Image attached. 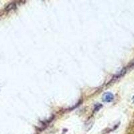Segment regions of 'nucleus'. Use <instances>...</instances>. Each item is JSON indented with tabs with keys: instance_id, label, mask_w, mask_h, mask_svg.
Returning <instances> with one entry per match:
<instances>
[{
	"instance_id": "1",
	"label": "nucleus",
	"mask_w": 134,
	"mask_h": 134,
	"mask_svg": "<svg viewBox=\"0 0 134 134\" xmlns=\"http://www.w3.org/2000/svg\"><path fill=\"white\" fill-rule=\"evenodd\" d=\"M113 99H114V96L111 93H105L103 97V100L105 102H111L113 100Z\"/></svg>"
},
{
	"instance_id": "2",
	"label": "nucleus",
	"mask_w": 134,
	"mask_h": 134,
	"mask_svg": "<svg viewBox=\"0 0 134 134\" xmlns=\"http://www.w3.org/2000/svg\"><path fill=\"white\" fill-rule=\"evenodd\" d=\"M125 72H126V69H123V70H122L121 71L119 72V73L117 74V75H116L115 76H113L112 81H115V80L118 79H119V78H120L121 76H123V75H125Z\"/></svg>"
},
{
	"instance_id": "3",
	"label": "nucleus",
	"mask_w": 134,
	"mask_h": 134,
	"mask_svg": "<svg viewBox=\"0 0 134 134\" xmlns=\"http://www.w3.org/2000/svg\"><path fill=\"white\" fill-rule=\"evenodd\" d=\"M14 8H15V3H10V4H9V5L7 7L6 9H6V10H8V11H9V10H11V9H14Z\"/></svg>"
},
{
	"instance_id": "4",
	"label": "nucleus",
	"mask_w": 134,
	"mask_h": 134,
	"mask_svg": "<svg viewBox=\"0 0 134 134\" xmlns=\"http://www.w3.org/2000/svg\"><path fill=\"white\" fill-rule=\"evenodd\" d=\"M101 107H102V105H100V104H97V105L94 106V110H95V111H98Z\"/></svg>"
}]
</instances>
